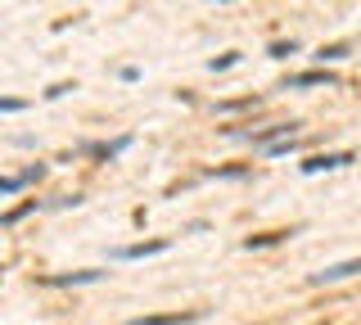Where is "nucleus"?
Masks as SVG:
<instances>
[{
  "label": "nucleus",
  "mask_w": 361,
  "mask_h": 325,
  "mask_svg": "<svg viewBox=\"0 0 361 325\" xmlns=\"http://www.w3.org/2000/svg\"><path fill=\"white\" fill-rule=\"evenodd\" d=\"M330 82V73H298V77H289V86H325Z\"/></svg>",
  "instance_id": "423d86ee"
},
{
  "label": "nucleus",
  "mask_w": 361,
  "mask_h": 325,
  "mask_svg": "<svg viewBox=\"0 0 361 325\" xmlns=\"http://www.w3.org/2000/svg\"><path fill=\"white\" fill-rule=\"evenodd\" d=\"M348 154H321V159H307L302 163V172H330V167H343Z\"/></svg>",
  "instance_id": "7ed1b4c3"
},
{
  "label": "nucleus",
  "mask_w": 361,
  "mask_h": 325,
  "mask_svg": "<svg viewBox=\"0 0 361 325\" xmlns=\"http://www.w3.org/2000/svg\"><path fill=\"white\" fill-rule=\"evenodd\" d=\"M167 244L163 240H149V244H127V249H118V257H154V253H163Z\"/></svg>",
  "instance_id": "20e7f679"
},
{
  "label": "nucleus",
  "mask_w": 361,
  "mask_h": 325,
  "mask_svg": "<svg viewBox=\"0 0 361 325\" xmlns=\"http://www.w3.org/2000/svg\"><path fill=\"white\" fill-rule=\"evenodd\" d=\"M18 190V181H9V176H0V195H14Z\"/></svg>",
  "instance_id": "6e6552de"
},
{
  "label": "nucleus",
  "mask_w": 361,
  "mask_h": 325,
  "mask_svg": "<svg viewBox=\"0 0 361 325\" xmlns=\"http://www.w3.org/2000/svg\"><path fill=\"white\" fill-rule=\"evenodd\" d=\"M357 271H361V257H348V262H334V266H325V271H316L312 285H334V280H348Z\"/></svg>",
  "instance_id": "f257e3e1"
},
{
  "label": "nucleus",
  "mask_w": 361,
  "mask_h": 325,
  "mask_svg": "<svg viewBox=\"0 0 361 325\" xmlns=\"http://www.w3.org/2000/svg\"><path fill=\"white\" fill-rule=\"evenodd\" d=\"M14 109H23V99H0V114H14Z\"/></svg>",
  "instance_id": "0eeeda50"
},
{
  "label": "nucleus",
  "mask_w": 361,
  "mask_h": 325,
  "mask_svg": "<svg viewBox=\"0 0 361 325\" xmlns=\"http://www.w3.org/2000/svg\"><path fill=\"white\" fill-rule=\"evenodd\" d=\"M199 312H158V317H135L127 325H190Z\"/></svg>",
  "instance_id": "f03ea898"
},
{
  "label": "nucleus",
  "mask_w": 361,
  "mask_h": 325,
  "mask_svg": "<svg viewBox=\"0 0 361 325\" xmlns=\"http://www.w3.org/2000/svg\"><path fill=\"white\" fill-rule=\"evenodd\" d=\"M90 280H99V271H73V276H50L45 285H90Z\"/></svg>",
  "instance_id": "39448f33"
}]
</instances>
